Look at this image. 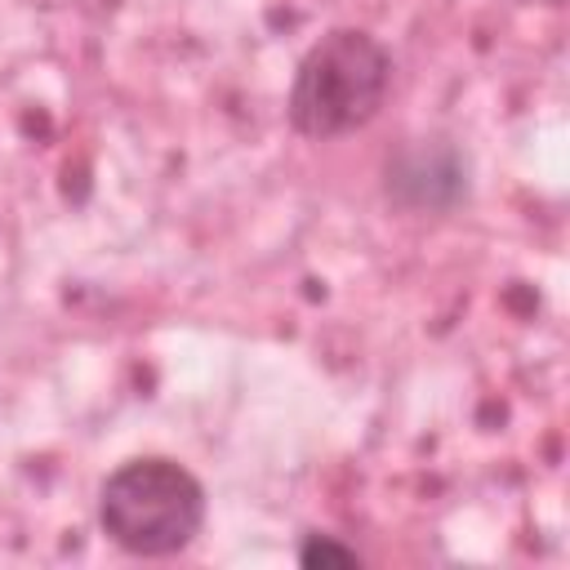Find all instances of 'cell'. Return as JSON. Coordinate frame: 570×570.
<instances>
[{"mask_svg":"<svg viewBox=\"0 0 570 570\" xmlns=\"http://www.w3.org/2000/svg\"><path fill=\"white\" fill-rule=\"evenodd\" d=\"M98 521L111 543L134 557H169L183 552L205 521L200 481L160 454L120 463L98 494Z\"/></svg>","mask_w":570,"mask_h":570,"instance_id":"2","label":"cell"},{"mask_svg":"<svg viewBox=\"0 0 570 570\" xmlns=\"http://www.w3.org/2000/svg\"><path fill=\"white\" fill-rule=\"evenodd\" d=\"M298 561L303 566H361V552L330 539V534H307L298 548Z\"/></svg>","mask_w":570,"mask_h":570,"instance_id":"4","label":"cell"},{"mask_svg":"<svg viewBox=\"0 0 570 570\" xmlns=\"http://www.w3.org/2000/svg\"><path fill=\"white\" fill-rule=\"evenodd\" d=\"M392 53L356 27L321 36L289 85V125L307 138H338L361 129L387 98Z\"/></svg>","mask_w":570,"mask_h":570,"instance_id":"1","label":"cell"},{"mask_svg":"<svg viewBox=\"0 0 570 570\" xmlns=\"http://www.w3.org/2000/svg\"><path fill=\"white\" fill-rule=\"evenodd\" d=\"M387 196L405 209H454L463 196H468V160L454 142H441V138H423V142H410L401 147L392 160H387Z\"/></svg>","mask_w":570,"mask_h":570,"instance_id":"3","label":"cell"}]
</instances>
